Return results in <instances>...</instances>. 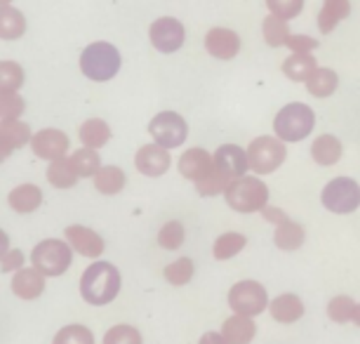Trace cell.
Masks as SVG:
<instances>
[{"instance_id": "obj_3", "label": "cell", "mask_w": 360, "mask_h": 344, "mask_svg": "<svg viewBox=\"0 0 360 344\" xmlns=\"http://www.w3.org/2000/svg\"><path fill=\"white\" fill-rule=\"evenodd\" d=\"M226 203L236 212H262L269 205V186L259 177H238L224 191Z\"/></svg>"}, {"instance_id": "obj_32", "label": "cell", "mask_w": 360, "mask_h": 344, "mask_svg": "<svg viewBox=\"0 0 360 344\" xmlns=\"http://www.w3.org/2000/svg\"><path fill=\"white\" fill-rule=\"evenodd\" d=\"M245 246H248V238L243 234H233V231L221 234L219 238L214 241V248H212L214 260H231V257H236V255L240 253Z\"/></svg>"}, {"instance_id": "obj_7", "label": "cell", "mask_w": 360, "mask_h": 344, "mask_svg": "<svg viewBox=\"0 0 360 344\" xmlns=\"http://www.w3.org/2000/svg\"><path fill=\"white\" fill-rule=\"evenodd\" d=\"M229 307L233 309V314L240 316H259L264 309L269 307V295L266 288L257 281H240L231 288L229 293Z\"/></svg>"}, {"instance_id": "obj_48", "label": "cell", "mask_w": 360, "mask_h": 344, "mask_svg": "<svg viewBox=\"0 0 360 344\" xmlns=\"http://www.w3.org/2000/svg\"><path fill=\"white\" fill-rule=\"evenodd\" d=\"M10 250V236L0 229V260H3V255Z\"/></svg>"}, {"instance_id": "obj_2", "label": "cell", "mask_w": 360, "mask_h": 344, "mask_svg": "<svg viewBox=\"0 0 360 344\" xmlns=\"http://www.w3.org/2000/svg\"><path fill=\"white\" fill-rule=\"evenodd\" d=\"M120 52L118 47L111 43H92L87 45L80 55V71H83L85 78L94 80V83H104V80H111L115 73L120 71Z\"/></svg>"}, {"instance_id": "obj_41", "label": "cell", "mask_w": 360, "mask_h": 344, "mask_svg": "<svg viewBox=\"0 0 360 344\" xmlns=\"http://www.w3.org/2000/svg\"><path fill=\"white\" fill-rule=\"evenodd\" d=\"M231 184V181L226 177H221L219 172L212 170L210 174H205L202 179L195 181V191H198L200 196H217V193H224L226 191V186Z\"/></svg>"}, {"instance_id": "obj_39", "label": "cell", "mask_w": 360, "mask_h": 344, "mask_svg": "<svg viewBox=\"0 0 360 344\" xmlns=\"http://www.w3.org/2000/svg\"><path fill=\"white\" fill-rule=\"evenodd\" d=\"M165 279L172 283V286H186L188 281L193 279V262L188 257H181V260H174L172 265L165 267Z\"/></svg>"}, {"instance_id": "obj_38", "label": "cell", "mask_w": 360, "mask_h": 344, "mask_svg": "<svg viewBox=\"0 0 360 344\" xmlns=\"http://www.w3.org/2000/svg\"><path fill=\"white\" fill-rule=\"evenodd\" d=\"M104 344H141V333L134 326L120 323V326H113L106 330Z\"/></svg>"}, {"instance_id": "obj_15", "label": "cell", "mask_w": 360, "mask_h": 344, "mask_svg": "<svg viewBox=\"0 0 360 344\" xmlns=\"http://www.w3.org/2000/svg\"><path fill=\"white\" fill-rule=\"evenodd\" d=\"M205 50L212 55L214 59H221V62H229L233 59L238 52H240V36L231 29H210L205 36Z\"/></svg>"}, {"instance_id": "obj_42", "label": "cell", "mask_w": 360, "mask_h": 344, "mask_svg": "<svg viewBox=\"0 0 360 344\" xmlns=\"http://www.w3.org/2000/svg\"><path fill=\"white\" fill-rule=\"evenodd\" d=\"M271 15L281 19H295L304 10V0H266Z\"/></svg>"}, {"instance_id": "obj_23", "label": "cell", "mask_w": 360, "mask_h": 344, "mask_svg": "<svg viewBox=\"0 0 360 344\" xmlns=\"http://www.w3.org/2000/svg\"><path fill=\"white\" fill-rule=\"evenodd\" d=\"M304 238H307V234H304V229L297 224V222H292L290 217L278 222L276 224V231H274V243L276 248H281V250H297V248L304 246Z\"/></svg>"}, {"instance_id": "obj_31", "label": "cell", "mask_w": 360, "mask_h": 344, "mask_svg": "<svg viewBox=\"0 0 360 344\" xmlns=\"http://www.w3.org/2000/svg\"><path fill=\"white\" fill-rule=\"evenodd\" d=\"M262 33H264V40H266L271 47L285 45V43H288V38L292 36L290 26H288V19H281V17H276V15H269L266 19H264Z\"/></svg>"}, {"instance_id": "obj_36", "label": "cell", "mask_w": 360, "mask_h": 344, "mask_svg": "<svg viewBox=\"0 0 360 344\" xmlns=\"http://www.w3.org/2000/svg\"><path fill=\"white\" fill-rule=\"evenodd\" d=\"M184 238H186V231H184V224H181V222H165L158 231V246L165 248V250H176V248H181Z\"/></svg>"}, {"instance_id": "obj_49", "label": "cell", "mask_w": 360, "mask_h": 344, "mask_svg": "<svg viewBox=\"0 0 360 344\" xmlns=\"http://www.w3.org/2000/svg\"><path fill=\"white\" fill-rule=\"evenodd\" d=\"M353 323L360 326V305H356V314H353Z\"/></svg>"}, {"instance_id": "obj_1", "label": "cell", "mask_w": 360, "mask_h": 344, "mask_svg": "<svg viewBox=\"0 0 360 344\" xmlns=\"http://www.w3.org/2000/svg\"><path fill=\"white\" fill-rule=\"evenodd\" d=\"M120 293V272L111 262H94L80 276V295L87 305L101 307L118 298Z\"/></svg>"}, {"instance_id": "obj_27", "label": "cell", "mask_w": 360, "mask_h": 344, "mask_svg": "<svg viewBox=\"0 0 360 344\" xmlns=\"http://www.w3.org/2000/svg\"><path fill=\"white\" fill-rule=\"evenodd\" d=\"M125 172L118 165H101L94 174V189L104 196H115L125 189Z\"/></svg>"}, {"instance_id": "obj_28", "label": "cell", "mask_w": 360, "mask_h": 344, "mask_svg": "<svg viewBox=\"0 0 360 344\" xmlns=\"http://www.w3.org/2000/svg\"><path fill=\"white\" fill-rule=\"evenodd\" d=\"M78 134H80L83 146H87V149H101V146L108 144V139H111V127H108L106 120L90 118V120H85V123L80 125Z\"/></svg>"}, {"instance_id": "obj_33", "label": "cell", "mask_w": 360, "mask_h": 344, "mask_svg": "<svg viewBox=\"0 0 360 344\" xmlns=\"http://www.w3.org/2000/svg\"><path fill=\"white\" fill-rule=\"evenodd\" d=\"M71 160H73V167H76V172L80 177H94L101 167V158H99L97 149H87V146L73 151Z\"/></svg>"}, {"instance_id": "obj_6", "label": "cell", "mask_w": 360, "mask_h": 344, "mask_svg": "<svg viewBox=\"0 0 360 344\" xmlns=\"http://www.w3.org/2000/svg\"><path fill=\"white\" fill-rule=\"evenodd\" d=\"M285 156V144L278 137H259L248 146V165L252 172L269 174L276 172L283 165Z\"/></svg>"}, {"instance_id": "obj_5", "label": "cell", "mask_w": 360, "mask_h": 344, "mask_svg": "<svg viewBox=\"0 0 360 344\" xmlns=\"http://www.w3.org/2000/svg\"><path fill=\"white\" fill-rule=\"evenodd\" d=\"M73 260V248L66 241L59 238H45L40 241L31 253V265L38 269L45 279H57L66 274Z\"/></svg>"}, {"instance_id": "obj_17", "label": "cell", "mask_w": 360, "mask_h": 344, "mask_svg": "<svg viewBox=\"0 0 360 344\" xmlns=\"http://www.w3.org/2000/svg\"><path fill=\"white\" fill-rule=\"evenodd\" d=\"M12 293L17 295L19 300H36L43 295L45 290V276L38 272L36 267H24L12 276Z\"/></svg>"}, {"instance_id": "obj_29", "label": "cell", "mask_w": 360, "mask_h": 344, "mask_svg": "<svg viewBox=\"0 0 360 344\" xmlns=\"http://www.w3.org/2000/svg\"><path fill=\"white\" fill-rule=\"evenodd\" d=\"M0 139H5L12 149H22V146L31 144L33 134L31 127L19 118H10V120H0Z\"/></svg>"}, {"instance_id": "obj_16", "label": "cell", "mask_w": 360, "mask_h": 344, "mask_svg": "<svg viewBox=\"0 0 360 344\" xmlns=\"http://www.w3.org/2000/svg\"><path fill=\"white\" fill-rule=\"evenodd\" d=\"M214 170V158L210 156L205 149H200V146H193V149H188L181 153L179 158V172L184 179H191L193 184L198 179H202L205 174H210Z\"/></svg>"}, {"instance_id": "obj_50", "label": "cell", "mask_w": 360, "mask_h": 344, "mask_svg": "<svg viewBox=\"0 0 360 344\" xmlns=\"http://www.w3.org/2000/svg\"><path fill=\"white\" fill-rule=\"evenodd\" d=\"M12 3V0H0V5H10Z\"/></svg>"}, {"instance_id": "obj_47", "label": "cell", "mask_w": 360, "mask_h": 344, "mask_svg": "<svg viewBox=\"0 0 360 344\" xmlns=\"http://www.w3.org/2000/svg\"><path fill=\"white\" fill-rule=\"evenodd\" d=\"M12 151H15V149H12L8 141L0 139V163H5V160H8V158L12 156Z\"/></svg>"}, {"instance_id": "obj_10", "label": "cell", "mask_w": 360, "mask_h": 344, "mask_svg": "<svg viewBox=\"0 0 360 344\" xmlns=\"http://www.w3.org/2000/svg\"><path fill=\"white\" fill-rule=\"evenodd\" d=\"M148 38H151V45L155 47L158 52H176L186 40V31H184V24L174 17H160L155 19L148 29Z\"/></svg>"}, {"instance_id": "obj_35", "label": "cell", "mask_w": 360, "mask_h": 344, "mask_svg": "<svg viewBox=\"0 0 360 344\" xmlns=\"http://www.w3.org/2000/svg\"><path fill=\"white\" fill-rule=\"evenodd\" d=\"M52 344H94V335L90 328L71 323V326H64L57 335H54Z\"/></svg>"}, {"instance_id": "obj_9", "label": "cell", "mask_w": 360, "mask_h": 344, "mask_svg": "<svg viewBox=\"0 0 360 344\" xmlns=\"http://www.w3.org/2000/svg\"><path fill=\"white\" fill-rule=\"evenodd\" d=\"M323 205L335 215H349L360 205V186L351 177H337L323 189Z\"/></svg>"}, {"instance_id": "obj_13", "label": "cell", "mask_w": 360, "mask_h": 344, "mask_svg": "<svg viewBox=\"0 0 360 344\" xmlns=\"http://www.w3.org/2000/svg\"><path fill=\"white\" fill-rule=\"evenodd\" d=\"M66 243L73 248V253L83 255V257H99L104 253V238L94 231V229H87L83 224H71L64 229Z\"/></svg>"}, {"instance_id": "obj_46", "label": "cell", "mask_w": 360, "mask_h": 344, "mask_svg": "<svg viewBox=\"0 0 360 344\" xmlns=\"http://www.w3.org/2000/svg\"><path fill=\"white\" fill-rule=\"evenodd\" d=\"M198 344H229V342L224 340L221 333H205V335L200 337Z\"/></svg>"}, {"instance_id": "obj_18", "label": "cell", "mask_w": 360, "mask_h": 344, "mask_svg": "<svg viewBox=\"0 0 360 344\" xmlns=\"http://www.w3.org/2000/svg\"><path fill=\"white\" fill-rule=\"evenodd\" d=\"M255 333H257L255 321L250 316H240V314H233L221 326V335L229 344H250L255 340Z\"/></svg>"}, {"instance_id": "obj_30", "label": "cell", "mask_w": 360, "mask_h": 344, "mask_svg": "<svg viewBox=\"0 0 360 344\" xmlns=\"http://www.w3.org/2000/svg\"><path fill=\"white\" fill-rule=\"evenodd\" d=\"M339 85V76L332 69H318L314 71V76L307 80V90L314 94V97H330L332 92L337 90Z\"/></svg>"}, {"instance_id": "obj_8", "label": "cell", "mask_w": 360, "mask_h": 344, "mask_svg": "<svg viewBox=\"0 0 360 344\" xmlns=\"http://www.w3.org/2000/svg\"><path fill=\"white\" fill-rule=\"evenodd\" d=\"M148 134L153 137L155 144L165 146V149H176L188 137V125L176 111H162L151 118Z\"/></svg>"}, {"instance_id": "obj_26", "label": "cell", "mask_w": 360, "mask_h": 344, "mask_svg": "<svg viewBox=\"0 0 360 344\" xmlns=\"http://www.w3.org/2000/svg\"><path fill=\"white\" fill-rule=\"evenodd\" d=\"M26 31V17L12 5H0V40H17Z\"/></svg>"}, {"instance_id": "obj_34", "label": "cell", "mask_w": 360, "mask_h": 344, "mask_svg": "<svg viewBox=\"0 0 360 344\" xmlns=\"http://www.w3.org/2000/svg\"><path fill=\"white\" fill-rule=\"evenodd\" d=\"M24 85V69L17 62L0 59V92H19Z\"/></svg>"}, {"instance_id": "obj_21", "label": "cell", "mask_w": 360, "mask_h": 344, "mask_svg": "<svg viewBox=\"0 0 360 344\" xmlns=\"http://www.w3.org/2000/svg\"><path fill=\"white\" fill-rule=\"evenodd\" d=\"M351 15V0H323L321 15H318V29L321 33H332L335 26Z\"/></svg>"}, {"instance_id": "obj_43", "label": "cell", "mask_w": 360, "mask_h": 344, "mask_svg": "<svg viewBox=\"0 0 360 344\" xmlns=\"http://www.w3.org/2000/svg\"><path fill=\"white\" fill-rule=\"evenodd\" d=\"M285 45H288L292 52H299V55H311L318 47V40H314L311 36H304V33H292Z\"/></svg>"}, {"instance_id": "obj_40", "label": "cell", "mask_w": 360, "mask_h": 344, "mask_svg": "<svg viewBox=\"0 0 360 344\" xmlns=\"http://www.w3.org/2000/svg\"><path fill=\"white\" fill-rule=\"evenodd\" d=\"M26 109L24 97H19L17 92H0V120L19 118Z\"/></svg>"}, {"instance_id": "obj_24", "label": "cell", "mask_w": 360, "mask_h": 344, "mask_svg": "<svg viewBox=\"0 0 360 344\" xmlns=\"http://www.w3.org/2000/svg\"><path fill=\"white\" fill-rule=\"evenodd\" d=\"M80 179V174L76 172L73 167V160L71 158H57V160H50L47 165V181L57 189H71L76 186V181Z\"/></svg>"}, {"instance_id": "obj_19", "label": "cell", "mask_w": 360, "mask_h": 344, "mask_svg": "<svg viewBox=\"0 0 360 344\" xmlns=\"http://www.w3.org/2000/svg\"><path fill=\"white\" fill-rule=\"evenodd\" d=\"M8 203L15 212L26 215L38 210L40 203H43V191L36 184H19L10 191L8 196Z\"/></svg>"}, {"instance_id": "obj_20", "label": "cell", "mask_w": 360, "mask_h": 344, "mask_svg": "<svg viewBox=\"0 0 360 344\" xmlns=\"http://www.w3.org/2000/svg\"><path fill=\"white\" fill-rule=\"evenodd\" d=\"M269 312L278 323H295L304 316V302L292 293L278 295L274 302H269Z\"/></svg>"}, {"instance_id": "obj_14", "label": "cell", "mask_w": 360, "mask_h": 344, "mask_svg": "<svg viewBox=\"0 0 360 344\" xmlns=\"http://www.w3.org/2000/svg\"><path fill=\"white\" fill-rule=\"evenodd\" d=\"M169 149L160 144H146L141 146L137 151V156H134V165H137V170L141 174H146V177H160V174H165L169 170Z\"/></svg>"}, {"instance_id": "obj_4", "label": "cell", "mask_w": 360, "mask_h": 344, "mask_svg": "<svg viewBox=\"0 0 360 344\" xmlns=\"http://www.w3.org/2000/svg\"><path fill=\"white\" fill-rule=\"evenodd\" d=\"M316 113L309 104L295 102L278 111L274 118V132L281 141H302L314 132Z\"/></svg>"}, {"instance_id": "obj_45", "label": "cell", "mask_w": 360, "mask_h": 344, "mask_svg": "<svg viewBox=\"0 0 360 344\" xmlns=\"http://www.w3.org/2000/svg\"><path fill=\"white\" fill-rule=\"evenodd\" d=\"M262 215H264V219L266 222H274V224H278V222H283V219H288V215H285L281 208H264L262 210Z\"/></svg>"}, {"instance_id": "obj_37", "label": "cell", "mask_w": 360, "mask_h": 344, "mask_svg": "<svg viewBox=\"0 0 360 344\" xmlns=\"http://www.w3.org/2000/svg\"><path fill=\"white\" fill-rule=\"evenodd\" d=\"M353 314H356V302L349 295H337L335 300H330L328 316L335 323H349L353 321Z\"/></svg>"}, {"instance_id": "obj_12", "label": "cell", "mask_w": 360, "mask_h": 344, "mask_svg": "<svg viewBox=\"0 0 360 344\" xmlns=\"http://www.w3.org/2000/svg\"><path fill=\"white\" fill-rule=\"evenodd\" d=\"M214 170L226 177L229 181H233L238 177H245V172L250 170L248 165V151L240 149L236 144H224L214 151Z\"/></svg>"}, {"instance_id": "obj_22", "label": "cell", "mask_w": 360, "mask_h": 344, "mask_svg": "<svg viewBox=\"0 0 360 344\" xmlns=\"http://www.w3.org/2000/svg\"><path fill=\"white\" fill-rule=\"evenodd\" d=\"M318 69L316 57L314 55H299V52H292V55L283 62V73L295 83H307V80L314 76V71Z\"/></svg>"}, {"instance_id": "obj_11", "label": "cell", "mask_w": 360, "mask_h": 344, "mask_svg": "<svg viewBox=\"0 0 360 344\" xmlns=\"http://www.w3.org/2000/svg\"><path fill=\"white\" fill-rule=\"evenodd\" d=\"M31 149L43 160L64 158L66 153H69V137H66L62 130H57V127H43V130H38L33 134Z\"/></svg>"}, {"instance_id": "obj_25", "label": "cell", "mask_w": 360, "mask_h": 344, "mask_svg": "<svg viewBox=\"0 0 360 344\" xmlns=\"http://www.w3.org/2000/svg\"><path fill=\"white\" fill-rule=\"evenodd\" d=\"M311 156L318 165H335L342 158V141L335 134H321L311 144Z\"/></svg>"}, {"instance_id": "obj_44", "label": "cell", "mask_w": 360, "mask_h": 344, "mask_svg": "<svg viewBox=\"0 0 360 344\" xmlns=\"http://www.w3.org/2000/svg\"><path fill=\"white\" fill-rule=\"evenodd\" d=\"M19 269H24V253L19 248H10L0 260V272L3 274H17Z\"/></svg>"}]
</instances>
